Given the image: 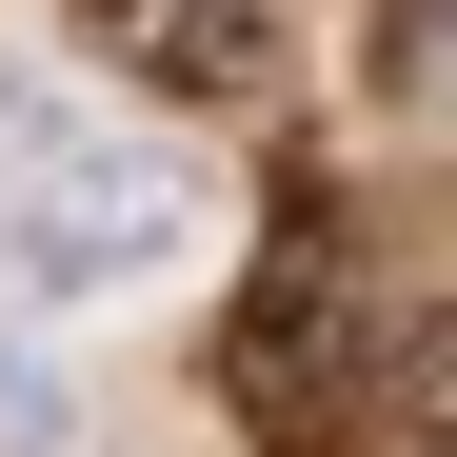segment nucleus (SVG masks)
Segmentation results:
<instances>
[{
	"label": "nucleus",
	"mask_w": 457,
	"mask_h": 457,
	"mask_svg": "<svg viewBox=\"0 0 457 457\" xmlns=\"http://www.w3.org/2000/svg\"><path fill=\"white\" fill-rule=\"evenodd\" d=\"M358 259L319 239V219H278V239L239 259V298H219V418L239 437H319L338 398H358Z\"/></svg>",
	"instance_id": "2"
},
{
	"label": "nucleus",
	"mask_w": 457,
	"mask_h": 457,
	"mask_svg": "<svg viewBox=\"0 0 457 457\" xmlns=\"http://www.w3.org/2000/svg\"><path fill=\"white\" fill-rule=\"evenodd\" d=\"M100 80L179 100V120H259L278 100V0H60Z\"/></svg>",
	"instance_id": "3"
},
{
	"label": "nucleus",
	"mask_w": 457,
	"mask_h": 457,
	"mask_svg": "<svg viewBox=\"0 0 457 457\" xmlns=\"http://www.w3.org/2000/svg\"><path fill=\"white\" fill-rule=\"evenodd\" d=\"M219 239V199L199 160H160V139H120V120H40L21 139V179H0V278L21 298H139V278H179Z\"/></svg>",
	"instance_id": "1"
},
{
	"label": "nucleus",
	"mask_w": 457,
	"mask_h": 457,
	"mask_svg": "<svg viewBox=\"0 0 457 457\" xmlns=\"http://www.w3.org/2000/svg\"><path fill=\"white\" fill-rule=\"evenodd\" d=\"M319 437H338V457H457V278L358 338V398H338Z\"/></svg>",
	"instance_id": "4"
}]
</instances>
